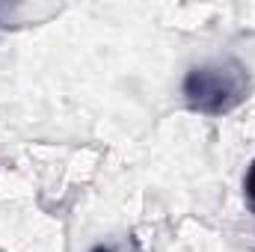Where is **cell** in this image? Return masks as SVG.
Masks as SVG:
<instances>
[{"label": "cell", "instance_id": "6da1fadb", "mask_svg": "<svg viewBox=\"0 0 255 252\" xmlns=\"http://www.w3.org/2000/svg\"><path fill=\"white\" fill-rule=\"evenodd\" d=\"M250 89H253L250 68L235 57H217L193 65L181 83V95L187 107L193 113L214 116V119L238 110L250 98Z\"/></svg>", "mask_w": 255, "mask_h": 252}, {"label": "cell", "instance_id": "7a4b0ae2", "mask_svg": "<svg viewBox=\"0 0 255 252\" xmlns=\"http://www.w3.org/2000/svg\"><path fill=\"white\" fill-rule=\"evenodd\" d=\"M244 193H247L250 208L255 211V160L250 163V169H247V175H244Z\"/></svg>", "mask_w": 255, "mask_h": 252}, {"label": "cell", "instance_id": "3957f363", "mask_svg": "<svg viewBox=\"0 0 255 252\" xmlns=\"http://www.w3.org/2000/svg\"><path fill=\"white\" fill-rule=\"evenodd\" d=\"M92 252H116V250H113V247H95Z\"/></svg>", "mask_w": 255, "mask_h": 252}]
</instances>
